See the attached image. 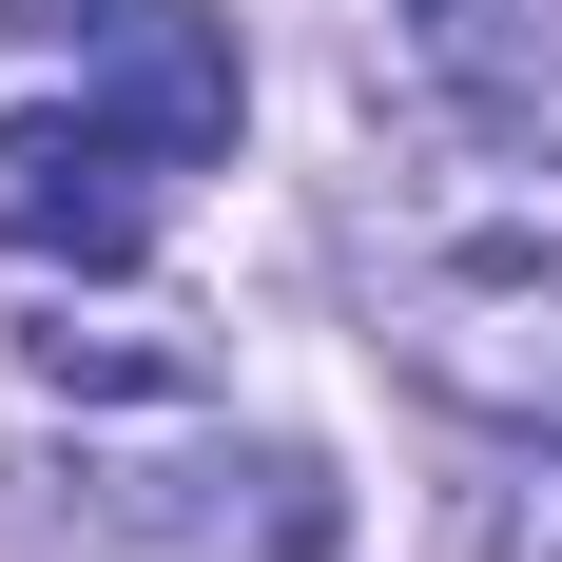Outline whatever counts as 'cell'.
<instances>
[{"instance_id": "obj_1", "label": "cell", "mask_w": 562, "mask_h": 562, "mask_svg": "<svg viewBox=\"0 0 562 562\" xmlns=\"http://www.w3.org/2000/svg\"><path fill=\"white\" fill-rule=\"evenodd\" d=\"M349 291L407 349V389L465 427H562V156L505 116H389L349 194Z\"/></svg>"}, {"instance_id": "obj_2", "label": "cell", "mask_w": 562, "mask_h": 562, "mask_svg": "<svg viewBox=\"0 0 562 562\" xmlns=\"http://www.w3.org/2000/svg\"><path fill=\"white\" fill-rule=\"evenodd\" d=\"M156 136H136V116L116 98H78V116H0V252H78V272H136V252H156Z\"/></svg>"}, {"instance_id": "obj_3", "label": "cell", "mask_w": 562, "mask_h": 562, "mask_svg": "<svg viewBox=\"0 0 562 562\" xmlns=\"http://www.w3.org/2000/svg\"><path fill=\"white\" fill-rule=\"evenodd\" d=\"M98 58H116V116H136L156 156H233V98H252V78H233V20H214V0H136Z\"/></svg>"}, {"instance_id": "obj_4", "label": "cell", "mask_w": 562, "mask_h": 562, "mask_svg": "<svg viewBox=\"0 0 562 562\" xmlns=\"http://www.w3.org/2000/svg\"><path fill=\"white\" fill-rule=\"evenodd\" d=\"M20 369H40V389H136V407H194V349H156V330H20Z\"/></svg>"}, {"instance_id": "obj_5", "label": "cell", "mask_w": 562, "mask_h": 562, "mask_svg": "<svg viewBox=\"0 0 562 562\" xmlns=\"http://www.w3.org/2000/svg\"><path fill=\"white\" fill-rule=\"evenodd\" d=\"M485 562H562V505H543V465H524L505 505H485Z\"/></svg>"}, {"instance_id": "obj_6", "label": "cell", "mask_w": 562, "mask_h": 562, "mask_svg": "<svg viewBox=\"0 0 562 562\" xmlns=\"http://www.w3.org/2000/svg\"><path fill=\"white\" fill-rule=\"evenodd\" d=\"M0 20H20V40H116L136 0H0Z\"/></svg>"}]
</instances>
